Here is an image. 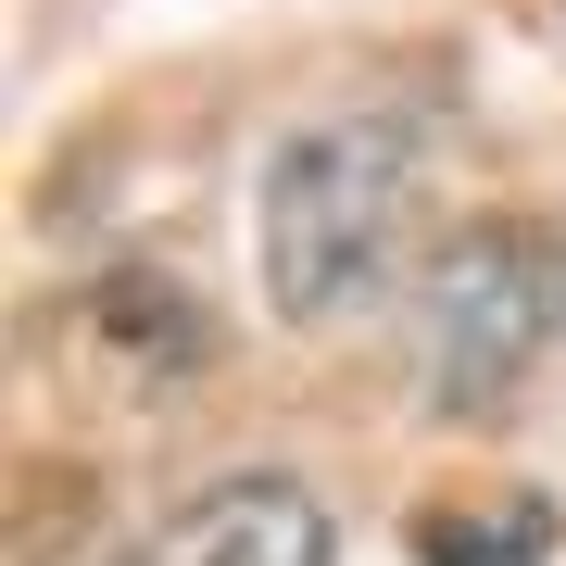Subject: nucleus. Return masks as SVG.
Wrapping results in <instances>:
<instances>
[{
	"instance_id": "obj_1",
	"label": "nucleus",
	"mask_w": 566,
	"mask_h": 566,
	"mask_svg": "<svg viewBox=\"0 0 566 566\" xmlns=\"http://www.w3.org/2000/svg\"><path fill=\"white\" fill-rule=\"evenodd\" d=\"M416 202H428V126L403 102H340L315 126H290L264 151V202H252V252L290 327H340L365 315L416 252Z\"/></svg>"
},
{
	"instance_id": "obj_2",
	"label": "nucleus",
	"mask_w": 566,
	"mask_h": 566,
	"mask_svg": "<svg viewBox=\"0 0 566 566\" xmlns=\"http://www.w3.org/2000/svg\"><path fill=\"white\" fill-rule=\"evenodd\" d=\"M554 327H566V252L542 227L491 214L465 240H441L428 277H416V390H428V416H504Z\"/></svg>"
},
{
	"instance_id": "obj_4",
	"label": "nucleus",
	"mask_w": 566,
	"mask_h": 566,
	"mask_svg": "<svg viewBox=\"0 0 566 566\" xmlns=\"http://www.w3.org/2000/svg\"><path fill=\"white\" fill-rule=\"evenodd\" d=\"M554 504L542 491H479V504H428L416 516V566H554Z\"/></svg>"
},
{
	"instance_id": "obj_3",
	"label": "nucleus",
	"mask_w": 566,
	"mask_h": 566,
	"mask_svg": "<svg viewBox=\"0 0 566 566\" xmlns=\"http://www.w3.org/2000/svg\"><path fill=\"white\" fill-rule=\"evenodd\" d=\"M114 566H327V504L290 465H240V479L189 491L151 542H126Z\"/></svg>"
}]
</instances>
